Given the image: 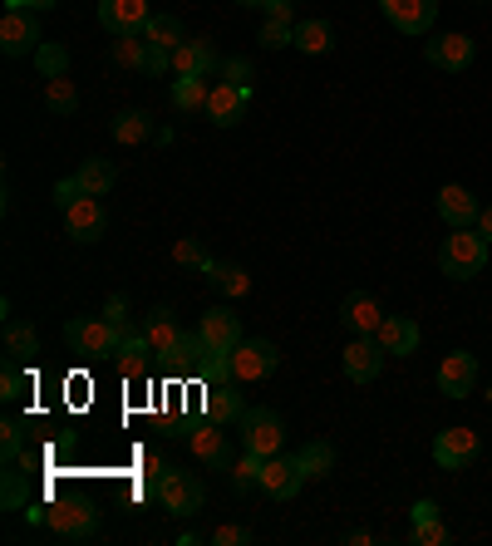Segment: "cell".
Instances as JSON below:
<instances>
[{"label": "cell", "mask_w": 492, "mask_h": 546, "mask_svg": "<svg viewBox=\"0 0 492 546\" xmlns=\"http://www.w3.org/2000/svg\"><path fill=\"white\" fill-rule=\"evenodd\" d=\"M488 237L478 227H453V237H443L438 246V271L448 281H473L483 266H488Z\"/></svg>", "instance_id": "1"}, {"label": "cell", "mask_w": 492, "mask_h": 546, "mask_svg": "<svg viewBox=\"0 0 492 546\" xmlns=\"http://www.w3.org/2000/svg\"><path fill=\"white\" fill-rule=\"evenodd\" d=\"M64 340H69L74 355H84V360H114L128 335H123V325H114V320H89V315H84V320H69V325H64Z\"/></svg>", "instance_id": "2"}, {"label": "cell", "mask_w": 492, "mask_h": 546, "mask_svg": "<svg viewBox=\"0 0 492 546\" xmlns=\"http://www.w3.org/2000/svg\"><path fill=\"white\" fill-rule=\"evenodd\" d=\"M281 443H286V419L276 414V409H246L242 414V448L246 453H256V458H276L281 453Z\"/></svg>", "instance_id": "3"}, {"label": "cell", "mask_w": 492, "mask_h": 546, "mask_svg": "<svg viewBox=\"0 0 492 546\" xmlns=\"http://www.w3.org/2000/svg\"><path fill=\"white\" fill-rule=\"evenodd\" d=\"M187 448H192V458L207 468V473H232V463H237V453H232V443H227V428L217 424H192V433H187Z\"/></svg>", "instance_id": "4"}, {"label": "cell", "mask_w": 492, "mask_h": 546, "mask_svg": "<svg viewBox=\"0 0 492 546\" xmlns=\"http://www.w3.org/2000/svg\"><path fill=\"white\" fill-rule=\"evenodd\" d=\"M45 527L64 542H94L99 537V512L89 502H55V507H45Z\"/></svg>", "instance_id": "5"}, {"label": "cell", "mask_w": 492, "mask_h": 546, "mask_svg": "<svg viewBox=\"0 0 492 546\" xmlns=\"http://www.w3.org/2000/svg\"><path fill=\"white\" fill-rule=\"evenodd\" d=\"M276 345L271 340H242L232 355H227V379H237V384H256V379H266V374H276Z\"/></svg>", "instance_id": "6"}, {"label": "cell", "mask_w": 492, "mask_h": 546, "mask_svg": "<svg viewBox=\"0 0 492 546\" xmlns=\"http://www.w3.org/2000/svg\"><path fill=\"white\" fill-rule=\"evenodd\" d=\"M35 15H40V10H5V20H0V50H5L10 60H25V55H35V50L45 45Z\"/></svg>", "instance_id": "7"}, {"label": "cell", "mask_w": 492, "mask_h": 546, "mask_svg": "<svg viewBox=\"0 0 492 546\" xmlns=\"http://www.w3.org/2000/svg\"><path fill=\"white\" fill-rule=\"evenodd\" d=\"M202 497H207L202 478H192L183 468H168V473L158 478V502H163L173 517H192V512L202 507Z\"/></svg>", "instance_id": "8"}, {"label": "cell", "mask_w": 492, "mask_h": 546, "mask_svg": "<svg viewBox=\"0 0 492 546\" xmlns=\"http://www.w3.org/2000/svg\"><path fill=\"white\" fill-rule=\"evenodd\" d=\"M301 483H306L301 458L276 453V458H266V463H261V483H256V492H266L271 502H291V497L301 492Z\"/></svg>", "instance_id": "9"}, {"label": "cell", "mask_w": 492, "mask_h": 546, "mask_svg": "<svg viewBox=\"0 0 492 546\" xmlns=\"http://www.w3.org/2000/svg\"><path fill=\"white\" fill-rule=\"evenodd\" d=\"M197 335H202L207 355H212V360H222V355H232V350L242 345V320H237L227 305H217V310H207V315H202Z\"/></svg>", "instance_id": "10"}, {"label": "cell", "mask_w": 492, "mask_h": 546, "mask_svg": "<svg viewBox=\"0 0 492 546\" xmlns=\"http://www.w3.org/2000/svg\"><path fill=\"white\" fill-rule=\"evenodd\" d=\"M64 232L74 237V242H99L104 232H109V212H104V202L99 197H79V202H69L64 207Z\"/></svg>", "instance_id": "11"}, {"label": "cell", "mask_w": 492, "mask_h": 546, "mask_svg": "<svg viewBox=\"0 0 492 546\" xmlns=\"http://www.w3.org/2000/svg\"><path fill=\"white\" fill-rule=\"evenodd\" d=\"M473 458H478V433H473V428H443V433L433 438V463H438V468L463 473Z\"/></svg>", "instance_id": "12"}, {"label": "cell", "mask_w": 492, "mask_h": 546, "mask_svg": "<svg viewBox=\"0 0 492 546\" xmlns=\"http://www.w3.org/2000/svg\"><path fill=\"white\" fill-rule=\"evenodd\" d=\"M379 5L399 35H429L438 20V0H379Z\"/></svg>", "instance_id": "13"}, {"label": "cell", "mask_w": 492, "mask_h": 546, "mask_svg": "<svg viewBox=\"0 0 492 546\" xmlns=\"http://www.w3.org/2000/svg\"><path fill=\"white\" fill-rule=\"evenodd\" d=\"M246 104H251V84H227V79H217V84H212V99H207V119L217 123V128H232V123H242Z\"/></svg>", "instance_id": "14"}, {"label": "cell", "mask_w": 492, "mask_h": 546, "mask_svg": "<svg viewBox=\"0 0 492 546\" xmlns=\"http://www.w3.org/2000/svg\"><path fill=\"white\" fill-rule=\"evenodd\" d=\"M473 384H478V355L453 350L448 360L438 364V389H443L448 399H468V394H473Z\"/></svg>", "instance_id": "15"}, {"label": "cell", "mask_w": 492, "mask_h": 546, "mask_svg": "<svg viewBox=\"0 0 492 546\" xmlns=\"http://www.w3.org/2000/svg\"><path fill=\"white\" fill-rule=\"evenodd\" d=\"M99 20L114 35H143L148 30V0H99Z\"/></svg>", "instance_id": "16"}, {"label": "cell", "mask_w": 492, "mask_h": 546, "mask_svg": "<svg viewBox=\"0 0 492 546\" xmlns=\"http://www.w3.org/2000/svg\"><path fill=\"white\" fill-rule=\"evenodd\" d=\"M379 369H384V345H379L374 335H355V340L345 345V379L369 384Z\"/></svg>", "instance_id": "17"}, {"label": "cell", "mask_w": 492, "mask_h": 546, "mask_svg": "<svg viewBox=\"0 0 492 546\" xmlns=\"http://www.w3.org/2000/svg\"><path fill=\"white\" fill-rule=\"evenodd\" d=\"M473 40L468 35H433L429 45H424V60L433 64V69H448V74H458V69H468L473 64Z\"/></svg>", "instance_id": "18"}, {"label": "cell", "mask_w": 492, "mask_h": 546, "mask_svg": "<svg viewBox=\"0 0 492 546\" xmlns=\"http://www.w3.org/2000/svg\"><path fill=\"white\" fill-rule=\"evenodd\" d=\"M478 212H483V202H478L468 187H458V182L438 187V217H443L448 227H478Z\"/></svg>", "instance_id": "19"}, {"label": "cell", "mask_w": 492, "mask_h": 546, "mask_svg": "<svg viewBox=\"0 0 492 546\" xmlns=\"http://www.w3.org/2000/svg\"><path fill=\"white\" fill-rule=\"evenodd\" d=\"M148 345H153V355L158 360H168L173 350H178V340H183V325H178V315L168 310V305H158V310H148V320H143V330H138Z\"/></svg>", "instance_id": "20"}, {"label": "cell", "mask_w": 492, "mask_h": 546, "mask_svg": "<svg viewBox=\"0 0 492 546\" xmlns=\"http://www.w3.org/2000/svg\"><path fill=\"white\" fill-rule=\"evenodd\" d=\"M202 409H207V419H217V424H242L246 404H242V394H237V379H207Z\"/></svg>", "instance_id": "21"}, {"label": "cell", "mask_w": 492, "mask_h": 546, "mask_svg": "<svg viewBox=\"0 0 492 546\" xmlns=\"http://www.w3.org/2000/svg\"><path fill=\"white\" fill-rule=\"evenodd\" d=\"M173 69H178V79H187V74H217V69H222V55H217L212 40H183V45L173 50Z\"/></svg>", "instance_id": "22"}, {"label": "cell", "mask_w": 492, "mask_h": 546, "mask_svg": "<svg viewBox=\"0 0 492 546\" xmlns=\"http://www.w3.org/2000/svg\"><path fill=\"white\" fill-rule=\"evenodd\" d=\"M340 320H345L355 335H374V330L384 325V310H379V301H374L369 291H350V296L340 301Z\"/></svg>", "instance_id": "23"}, {"label": "cell", "mask_w": 492, "mask_h": 546, "mask_svg": "<svg viewBox=\"0 0 492 546\" xmlns=\"http://www.w3.org/2000/svg\"><path fill=\"white\" fill-rule=\"evenodd\" d=\"M374 340L384 345V355H414L419 350V325L409 315H384V325L374 330Z\"/></svg>", "instance_id": "24"}, {"label": "cell", "mask_w": 492, "mask_h": 546, "mask_svg": "<svg viewBox=\"0 0 492 546\" xmlns=\"http://www.w3.org/2000/svg\"><path fill=\"white\" fill-rule=\"evenodd\" d=\"M153 360H158V355H153V345H148L143 335H128V340L119 345V355H114L123 379H143V374L153 369Z\"/></svg>", "instance_id": "25"}, {"label": "cell", "mask_w": 492, "mask_h": 546, "mask_svg": "<svg viewBox=\"0 0 492 546\" xmlns=\"http://www.w3.org/2000/svg\"><path fill=\"white\" fill-rule=\"evenodd\" d=\"M74 178H79V187H84L89 197H109V187L119 182V168H114L109 158H84Z\"/></svg>", "instance_id": "26"}, {"label": "cell", "mask_w": 492, "mask_h": 546, "mask_svg": "<svg viewBox=\"0 0 492 546\" xmlns=\"http://www.w3.org/2000/svg\"><path fill=\"white\" fill-rule=\"evenodd\" d=\"M330 45H335L330 20H296V50L301 55H325Z\"/></svg>", "instance_id": "27"}, {"label": "cell", "mask_w": 492, "mask_h": 546, "mask_svg": "<svg viewBox=\"0 0 492 546\" xmlns=\"http://www.w3.org/2000/svg\"><path fill=\"white\" fill-rule=\"evenodd\" d=\"M207 99H212V84H207V74H187V79H178V84H173V109H183V114H192V109H207Z\"/></svg>", "instance_id": "28"}, {"label": "cell", "mask_w": 492, "mask_h": 546, "mask_svg": "<svg viewBox=\"0 0 492 546\" xmlns=\"http://www.w3.org/2000/svg\"><path fill=\"white\" fill-rule=\"evenodd\" d=\"M114 138H119L123 148H138V143L153 138V119L143 109H123L119 119H114Z\"/></svg>", "instance_id": "29"}, {"label": "cell", "mask_w": 492, "mask_h": 546, "mask_svg": "<svg viewBox=\"0 0 492 546\" xmlns=\"http://www.w3.org/2000/svg\"><path fill=\"white\" fill-rule=\"evenodd\" d=\"M35 355H40V335L30 325L10 320L5 325V360H35Z\"/></svg>", "instance_id": "30"}, {"label": "cell", "mask_w": 492, "mask_h": 546, "mask_svg": "<svg viewBox=\"0 0 492 546\" xmlns=\"http://www.w3.org/2000/svg\"><path fill=\"white\" fill-rule=\"evenodd\" d=\"M207 281H212V291H222L227 301H237V296H246L251 291V276H246L242 266H207Z\"/></svg>", "instance_id": "31"}, {"label": "cell", "mask_w": 492, "mask_h": 546, "mask_svg": "<svg viewBox=\"0 0 492 546\" xmlns=\"http://www.w3.org/2000/svg\"><path fill=\"white\" fill-rule=\"evenodd\" d=\"M143 40L148 45H158V50H178L187 35H183V20L178 15H153L148 20V30H143Z\"/></svg>", "instance_id": "32"}, {"label": "cell", "mask_w": 492, "mask_h": 546, "mask_svg": "<svg viewBox=\"0 0 492 546\" xmlns=\"http://www.w3.org/2000/svg\"><path fill=\"white\" fill-rule=\"evenodd\" d=\"M45 109H50V114H74V109H79V89H74L69 74L45 79Z\"/></svg>", "instance_id": "33"}, {"label": "cell", "mask_w": 492, "mask_h": 546, "mask_svg": "<svg viewBox=\"0 0 492 546\" xmlns=\"http://www.w3.org/2000/svg\"><path fill=\"white\" fill-rule=\"evenodd\" d=\"M143 55H148L143 35H114V45H109V60L119 69H143Z\"/></svg>", "instance_id": "34"}, {"label": "cell", "mask_w": 492, "mask_h": 546, "mask_svg": "<svg viewBox=\"0 0 492 546\" xmlns=\"http://www.w3.org/2000/svg\"><path fill=\"white\" fill-rule=\"evenodd\" d=\"M296 458H301L306 478H330V473H335V448H330V443H306Z\"/></svg>", "instance_id": "35"}, {"label": "cell", "mask_w": 492, "mask_h": 546, "mask_svg": "<svg viewBox=\"0 0 492 546\" xmlns=\"http://www.w3.org/2000/svg\"><path fill=\"white\" fill-rule=\"evenodd\" d=\"M0 502H5L10 512L30 507V483H25V473H15V463H5V483H0Z\"/></svg>", "instance_id": "36"}, {"label": "cell", "mask_w": 492, "mask_h": 546, "mask_svg": "<svg viewBox=\"0 0 492 546\" xmlns=\"http://www.w3.org/2000/svg\"><path fill=\"white\" fill-rule=\"evenodd\" d=\"M35 69H40V79L69 74V50H64V45H40V50H35Z\"/></svg>", "instance_id": "37"}, {"label": "cell", "mask_w": 492, "mask_h": 546, "mask_svg": "<svg viewBox=\"0 0 492 546\" xmlns=\"http://www.w3.org/2000/svg\"><path fill=\"white\" fill-rule=\"evenodd\" d=\"M261 463H266V458H256V453H246V448H242V458H237V463H232V473H227L232 487H237V492H251V487L261 483Z\"/></svg>", "instance_id": "38"}, {"label": "cell", "mask_w": 492, "mask_h": 546, "mask_svg": "<svg viewBox=\"0 0 492 546\" xmlns=\"http://www.w3.org/2000/svg\"><path fill=\"white\" fill-rule=\"evenodd\" d=\"M0 453H5V463H20L25 458V428L15 424V419L0 424Z\"/></svg>", "instance_id": "39"}, {"label": "cell", "mask_w": 492, "mask_h": 546, "mask_svg": "<svg viewBox=\"0 0 492 546\" xmlns=\"http://www.w3.org/2000/svg\"><path fill=\"white\" fill-rule=\"evenodd\" d=\"M173 261H178V266H197V271H207V266H212L207 246H202V242H192V237H183V242L173 246Z\"/></svg>", "instance_id": "40"}, {"label": "cell", "mask_w": 492, "mask_h": 546, "mask_svg": "<svg viewBox=\"0 0 492 546\" xmlns=\"http://www.w3.org/2000/svg\"><path fill=\"white\" fill-rule=\"evenodd\" d=\"M25 389H30V374L20 369V360H5V374H0V394H5V399H20Z\"/></svg>", "instance_id": "41"}, {"label": "cell", "mask_w": 492, "mask_h": 546, "mask_svg": "<svg viewBox=\"0 0 492 546\" xmlns=\"http://www.w3.org/2000/svg\"><path fill=\"white\" fill-rule=\"evenodd\" d=\"M261 45H266V50H286V45H296V25H276V20H266V25H261Z\"/></svg>", "instance_id": "42"}, {"label": "cell", "mask_w": 492, "mask_h": 546, "mask_svg": "<svg viewBox=\"0 0 492 546\" xmlns=\"http://www.w3.org/2000/svg\"><path fill=\"white\" fill-rule=\"evenodd\" d=\"M443 542H448V527H443L438 517H433V522H419V527H414V546H443Z\"/></svg>", "instance_id": "43"}, {"label": "cell", "mask_w": 492, "mask_h": 546, "mask_svg": "<svg viewBox=\"0 0 492 546\" xmlns=\"http://www.w3.org/2000/svg\"><path fill=\"white\" fill-rule=\"evenodd\" d=\"M212 542H217V546H246V542H251V527L227 522V527H217V532H212Z\"/></svg>", "instance_id": "44"}, {"label": "cell", "mask_w": 492, "mask_h": 546, "mask_svg": "<svg viewBox=\"0 0 492 546\" xmlns=\"http://www.w3.org/2000/svg\"><path fill=\"white\" fill-rule=\"evenodd\" d=\"M261 10H266V20H276V25H296V0H266Z\"/></svg>", "instance_id": "45"}, {"label": "cell", "mask_w": 492, "mask_h": 546, "mask_svg": "<svg viewBox=\"0 0 492 546\" xmlns=\"http://www.w3.org/2000/svg\"><path fill=\"white\" fill-rule=\"evenodd\" d=\"M168 69H173V50L148 45V55H143V74H168Z\"/></svg>", "instance_id": "46"}, {"label": "cell", "mask_w": 492, "mask_h": 546, "mask_svg": "<svg viewBox=\"0 0 492 546\" xmlns=\"http://www.w3.org/2000/svg\"><path fill=\"white\" fill-rule=\"evenodd\" d=\"M84 197V187H79V178H64V182H55V202H60V212L69 207V202H79Z\"/></svg>", "instance_id": "47"}, {"label": "cell", "mask_w": 492, "mask_h": 546, "mask_svg": "<svg viewBox=\"0 0 492 546\" xmlns=\"http://www.w3.org/2000/svg\"><path fill=\"white\" fill-rule=\"evenodd\" d=\"M217 74H222L227 84H246V79H251V64H246V60H222Z\"/></svg>", "instance_id": "48"}, {"label": "cell", "mask_w": 492, "mask_h": 546, "mask_svg": "<svg viewBox=\"0 0 492 546\" xmlns=\"http://www.w3.org/2000/svg\"><path fill=\"white\" fill-rule=\"evenodd\" d=\"M138 468H143V478H148V483H153V487H158V478L168 473V463H163L158 453H143V463H138Z\"/></svg>", "instance_id": "49"}, {"label": "cell", "mask_w": 492, "mask_h": 546, "mask_svg": "<svg viewBox=\"0 0 492 546\" xmlns=\"http://www.w3.org/2000/svg\"><path fill=\"white\" fill-rule=\"evenodd\" d=\"M104 315H109L114 325H123V320H128V296H109V310H104Z\"/></svg>", "instance_id": "50"}, {"label": "cell", "mask_w": 492, "mask_h": 546, "mask_svg": "<svg viewBox=\"0 0 492 546\" xmlns=\"http://www.w3.org/2000/svg\"><path fill=\"white\" fill-rule=\"evenodd\" d=\"M60 0H5V10H55Z\"/></svg>", "instance_id": "51"}, {"label": "cell", "mask_w": 492, "mask_h": 546, "mask_svg": "<svg viewBox=\"0 0 492 546\" xmlns=\"http://www.w3.org/2000/svg\"><path fill=\"white\" fill-rule=\"evenodd\" d=\"M433 517H438V507H433L429 497H424V502H414V527H419V522H433Z\"/></svg>", "instance_id": "52"}, {"label": "cell", "mask_w": 492, "mask_h": 546, "mask_svg": "<svg viewBox=\"0 0 492 546\" xmlns=\"http://www.w3.org/2000/svg\"><path fill=\"white\" fill-rule=\"evenodd\" d=\"M478 232L492 242V207H483V212H478Z\"/></svg>", "instance_id": "53"}, {"label": "cell", "mask_w": 492, "mask_h": 546, "mask_svg": "<svg viewBox=\"0 0 492 546\" xmlns=\"http://www.w3.org/2000/svg\"><path fill=\"white\" fill-rule=\"evenodd\" d=\"M237 5H266V0H237Z\"/></svg>", "instance_id": "54"}]
</instances>
